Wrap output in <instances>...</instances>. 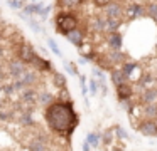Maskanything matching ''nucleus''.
<instances>
[{"label":"nucleus","mask_w":157,"mask_h":151,"mask_svg":"<svg viewBox=\"0 0 157 151\" xmlns=\"http://www.w3.org/2000/svg\"><path fill=\"white\" fill-rule=\"evenodd\" d=\"M44 121L49 131L58 136H69L76 129L79 119L71 101H58L44 109Z\"/></svg>","instance_id":"obj_1"},{"label":"nucleus","mask_w":157,"mask_h":151,"mask_svg":"<svg viewBox=\"0 0 157 151\" xmlns=\"http://www.w3.org/2000/svg\"><path fill=\"white\" fill-rule=\"evenodd\" d=\"M54 23H56V30L66 37L69 32H73V30L78 29L79 20L73 12H69V10H61V12L56 15Z\"/></svg>","instance_id":"obj_2"},{"label":"nucleus","mask_w":157,"mask_h":151,"mask_svg":"<svg viewBox=\"0 0 157 151\" xmlns=\"http://www.w3.org/2000/svg\"><path fill=\"white\" fill-rule=\"evenodd\" d=\"M125 15V7L120 2H108V5L103 9V17L108 20H122Z\"/></svg>","instance_id":"obj_3"},{"label":"nucleus","mask_w":157,"mask_h":151,"mask_svg":"<svg viewBox=\"0 0 157 151\" xmlns=\"http://www.w3.org/2000/svg\"><path fill=\"white\" fill-rule=\"evenodd\" d=\"M36 56H37V54H36L34 47H32L31 44L21 42V45L17 47V57H19V60H21L22 64H27V66H29V64L34 60Z\"/></svg>","instance_id":"obj_4"},{"label":"nucleus","mask_w":157,"mask_h":151,"mask_svg":"<svg viewBox=\"0 0 157 151\" xmlns=\"http://www.w3.org/2000/svg\"><path fill=\"white\" fill-rule=\"evenodd\" d=\"M135 128L139 129V133H142L147 138L157 136V121H154V119H142Z\"/></svg>","instance_id":"obj_5"},{"label":"nucleus","mask_w":157,"mask_h":151,"mask_svg":"<svg viewBox=\"0 0 157 151\" xmlns=\"http://www.w3.org/2000/svg\"><path fill=\"white\" fill-rule=\"evenodd\" d=\"M19 82H21L22 86L25 87V89H27V87L36 86V84L39 82V72H37V70H34V69H29V67H27V70H25V72L21 76Z\"/></svg>","instance_id":"obj_6"},{"label":"nucleus","mask_w":157,"mask_h":151,"mask_svg":"<svg viewBox=\"0 0 157 151\" xmlns=\"http://www.w3.org/2000/svg\"><path fill=\"white\" fill-rule=\"evenodd\" d=\"M125 15H128V19H139V17L145 15V7L140 2H130L128 7L125 9Z\"/></svg>","instance_id":"obj_7"},{"label":"nucleus","mask_w":157,"mask_h":151,"mask_svg":"<svg viewBox=\"0 0 157 151\" xmlns=\"http://www.w3.org/2000/svg\"><path fill=\"white\" fill-rule=\"evenodd\" d=\"M7 70H9V76H10L12 79H14V81H19L22 74L27 70V66H25V64H22L21 60H14V62L9 64Z\"/></svg>","instance_id":"obj_8"},{"label":"nucleus","mask_w":157,"mask_h":151,"mask_svg":"<svg viewBox=\"0 0 157 151\" xmlns=\"http://www.w3.org/2000/svg\"><path fill=\"white\" fill-rule=\"evenodd\" d=\"M117 97H118L120 102L132 99V97H133V87H132V84L123 82V84H120V86H117Z\"/></svg>","instance_id":"obj_9"},{"label":"nucleus","mask_w":157,"mask_h":151,"mask_svg":"<svg viewBox=\"0 0 157 151\" xmlns=\"http://www.w3.org/2000/svg\"><path fill=\"white\" fill-rule=\"evenodd\" d=\"M54 101H56V96L52 92H49V91H37L36 104H39V106H42V107H48V106H51Z\"/></svg>","instance_id":"obj_10"},{"label":"nucleus","mask_w":157,"mask_h":151,"mask_svg":"<svg viewBox=\"0 0 157 151\" xmlns=\"http://www.w3.org/2000/svg\"><path fill=\"white\" fill-rule=\"evenodd\" d=\"M106 44L112 50H120L123 45V37L120 32H115V34H108L106 35Z\"/></svg>","instance_id":"obj_11"},{"label":"nucleus","mask_w":157,"mask_h":151,"mask_svg":"<svg viewBox=\"0 0 157 151\" xmlns=\"http://www.w3.org/2000/svg\"><path fill=\"white\" fill-rule=\"evenodd\" d=\"M155 101H157V89L149 87V89H144L142 92H140V102H142V106L155 104Z\"/></svg>","instance_id":"obj_12"},{"label":"nucleus","mask_w":157,"mask_h":151,"mask_svg":"<svg viewBox=\"0 0 157 151\" xmlns=\"http://www.w3.org/2000/svg\"><path fill=\"white\" fill-rule=\"evenodd\" d=\"M66 39H68L69 42L73 44V45L79 47V49H83V44H85V34H83L79 29H76V30H73V32H69L68 35H66Z\"/></svg>","instance_id":"obj_13"},{"label":"nucleus","mask_w":157,"mask_h":151,"mask_svg":"<svg viewBox=\"0 0 157 151\" xmlns=\"http://www.w3.org/2000/svg\"><path fill=\"white\" fill-rule=\"evenodd\" d=\"M36 97H37V91H34L32 87H27L21 92V99L22 102H25L27 106H34L36 104Z\"/></svg>","instance_id":"obj_14"},{"label":"nucleus","mask_w":157,"mask_h":151,"mask_svg":"<svg viewBox=\"0 0 157 151\" xmlns=\"http://www.w3.org/2000/svg\"><path fill=\"white\" fill-rule=\"evenodd\" d=\"M137 69H139V64L137 62H123L120 66V70L123 72V76L130 81H133V74H135Z\"/></svg>","instance_id":"obj_15"},{"label":"nucleus","mask_w":157,"mask_h":151,"mask_svg":"<svg viewBox=\"0 0 157 151\" xmlns=\"http://www.w3.org/2000/svg\"><path fill=\"white\" fill-rule=\"evenodd\" d=\"M110 77H112V82L115 84V86H120V84L127 82V77L123 76V72L120 70V67H113V69L110 70Z\"/></svg>","instance_id":"obj_16"},{"label":"nucleus","mask_w":157,"mask_h":151,"mask_svg":"<svg viewBox=\"0 0 157 151\" xmlns=\"http://www.w3.org/2000/svg\"><path fill=\"white\" fill-rule=\"evenodd\" d=\"M142 113L144 117L142 119H154L157 117V102L155 104H147V106H142Z\"/></svg>","instance_id":"obj_17"},{"label":"nucleus","mask_w":157,"mask_h":151,"mask_svg":"<svg viewBox=\"0 0 157 151\" xmlns=\"http://www.w3.org/2000/svg\"><path fill=\"white\" fill-rule=\"evenodd\" d=\"M91 30L95 32H105V17L96 15L91 19Z\"/></svg>","instance_id":"obj_18"},{"label":"nucleus","mask_w":157,"mask_h":151,"mask_svg":"<svg viewBox=\"0 0 157 151\" xmlns=\"http://www.w3.org/2000/svg\"><path fill=\"white\" fill-rule=\"evenodd\" d=\"M100 141H101V133L93 131V133H88V136H86V143L90 144V148H98Z\"/></svg>","instance_id":"obj_19"},{"label":"nucleus","mask_w":157,"mask_h":151,"mask_svg":"<svg viewBox=\"0 0 157 151\" xmlns=\"http://www.w3.org/2000/svg\"><path fill=\"white\" fill-rule=\"evenodd\" d=\"M19 123H21L22 126H25V128H32V126H36V121H34V117H32V114H31V109L25 111V113L22 114L21 117H19Z\"/></svg>","instance_id":"obj_20"},{"label":"nucleus","mask_w":157,"mask_h":151,"mask_svg":"<svg viewBox=\"0 0 157 151\" xmlns=\"http://www.w3.org/2000/svg\"><path fill=\"white\" fill-rule=\"evenodd\" d=\"M52 77H54V86L56 87H59V89H66V86H68V81H66V77L63 76V74H59V72H52Z\"/></svg>","instance_id":"obj_21"},{"label":"nucleus","mask_w":157,"mask_h":151,"mask_svg":"<svg viewBox=\"0 0 157 151\" xmlns=\"http://www.w3.org/2000/svg\"><path fill=\"white\" fill-rule=\"evenodd\" d=\"M144 7H145V15L155 19L157 17V2H147V3H144Z\"/></svg>","instance_id":"obj_22"},{"label":"nucleus","mask_w":157,"mask_h":151,"mask_svg":"<svg viewBox=\"0 0 157 151\" xmlns=\"http://www.w3.org/2000/svg\"><path fill=\"white\" fill-rule=\"evenodd\" d=\"M48 45H49V49H51V52H54L58 57H63V52H61V49H59V45L56 44L54 39H48Z\"/></svg>","instance_id":"obj_23"},{"label":"nucleus","mask_w":157,"mask_h":151,"mask_svg":"<svg viewBox=\"0 0 157 151\" xmlns=\"http://www.w3.org/2000/svg\"><path fill=\"white\" fill-rule=\"evenodd\" d=\"M93 76L96 77V82H106V77H105V72H103L101 69H98V67H93Z\"/></svg>","instance_id":"obj_24"},{"label":"nucleus","mask_w":157,"mask_h":151,"mask_svg":"<svg viewBox=\"0 0 157 151\" xmlns=\"http://www.w3.org/2000/svg\"><path fill=\"white\" fill-rule=\"evenodd\" d=\"M101 139H103V143H105L106 146H112V143H113V133H112V129H106L105 133L101 134Z\"/></svg>","instance_id":"obj_25"},{"label":"nucleus","mask_w":157,"mask_h":151,"mask_svg":"<svg viewBox=\"0 0 157 151\" xmlns=\"http://www.w3.org/2000/svg\"><path fill=\"white\" fill-rule=\"evenodd\" d=\"M25 20H27V23H29V27H31V29H32V30H34V32H36V34H42V32H44V29H42V27H41V25H39V23H37V22H36V20H32V19H25Z\"/></svg>","instance_id":"obj_26"},{"label":"nucleus","mask_w":157,"mask_h":151,"mask_svg":"<svg viewBox=\"0 0 157 151\" xmlns=\"http://www.w3.org/2000/svg\"><path fill=\"white\" fill-rule=\"evenodd\" d=\"M113 131H115L117 138H122V139H128V134H127V131L123 129V128H120V126H115V128H113Z\"/></svg>","instance_id":"obj_27"},{"label":"nucleus","mask_w":157,"mask_h":151,"mask_svg":"<svg viewBox=\"0 0 157 151\" xmlns=\"http://www.w3.org/2000/svg\"><path fill=\"white\" fill-rule=\"evenodd\" d=\"M88 92L91 94V96H96L98 94V82H96L95 79L90 81V87H88Z\"/></svg>","instance_id":"obj_28"},{"label":"nucleus","mask_w":157,"mask_h":151,"mask_svg":"<svg viewBox=\"0 0 157 151\" xmlns=\"http://www.w3.org/2000/svg\"><path fill=\"white\" fill-rule=\"evenodd\" d=\"M85 79H86L85 76L79 77V86H81V94L85 96V99H86V97H88V87H86V81Z\"/></svg>","instance_id":"obj_29"},{"label":"nucleus","mask_w":157,"mask_h":151,"mask_svg":"<svg viewBox=\"0 0 157 151\" xmlns=\"http://www.w3.org/2000/svg\"><path fill=\"white\" fill-rule=\"evenodd\" d=\"M64 69L68 70V74H71V76H76L75 64H71V62H68V60H66V62H64Z\"/></svg>","instance_id":"obj_30"},{"label":"nucleus","mask_w":157,"mask_h":151,"mask_svg":"<svg viewBox=\"0 0 157 151\" xmlns=\"http://www.w3.org/2000/svg\"><path fill=\"white\" fill-rule=\"evenodd\" d=\"M25 2H9V7L10 9H24Z\"/></svg>","instance_id":"obj_31"},{"label":"nucleus","mask_w":157,"mask_h":151,"mask_svg":"<svg viewBox=\"0 0 157 151\" xmlns=\"http://www.w3.org/2000/svg\"><path fill=\"white\" fill-rule=\"evenodd\" d=\"M90 149H91V148H90V144L85 141V143H83V151H90Z\"/></svg>","instance_id":"obj_32"},{"label":"nucleus","mask_w":157,"mask_h":151,"mask_svg":"<svg viewBox=\"0 0 157 151\" xmlns=\"http://www.w3.org/2000/svg\"><path fill=\"white\" fill-rule=\"evenodd\" d=\"M112 151H123V149H122V148H115V146H113V149H112Z\"/></svg>","instance_id":"obj_33"},{"label":"nucleus","mask_w":157,"mask_h":151,"mask_svg":"<svg viewBox=\"0 0 157 151\" xmlns=\"http://www.w3.org/2000/svg\"><path fill=\"white\" fill-rule=\"evenodd\" d=\"M154 82H155V84H157V76H155V77H154Z\"/></svg>","instance_id":"obj_34"},{"label":"nucleus","mask_w":157,"mask_h":151,"mask_svg":"<svg viewBox=\"0 0 157 151\" xmlns=\"http://www.w3.org/2000/svg\"><path fill=\"white\" fill-rule=\"evenodd\" d=\"M0 40H2V34H0Z\"/></svg>","instance_id":"obj_35"}]
</instances>
